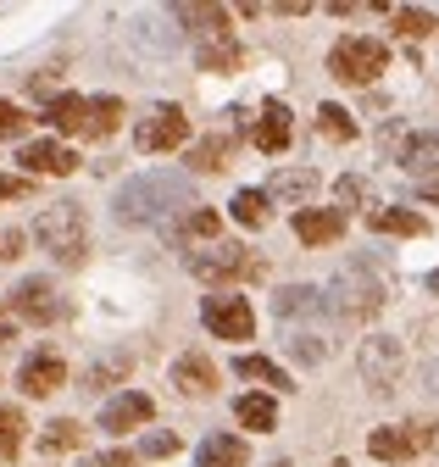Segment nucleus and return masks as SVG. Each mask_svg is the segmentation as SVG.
<instances>
[{"label": "nucleus", "instance_id": "6ab92c4d", "mask_svg": "<svg viewBox=\"0 0 439 467\" xmlns=\"http://www.w3.org/2000/svg\"><path fill=\"white\" fill-rule=\"evenodd\" d=\"M401 167L412 179H439V134H412L401 145Z\"/></svg>", "mask_w": 439, "mask_h": 467}, {"label": "nucleus", "instance_id": "7c9ffc66", "mask_svg": "<svg viewBox=\"0 0 439 467\" xmlns=\"http://www.w3.org/2000/svg\"><path fill=\"white\" fill-rule=\"evenodd\" d=\"M173 17H179V23H200L206 39H211V34H229V12H223V6H173Z\"/></svg>", "mask_w": 439, "mask_h": 467}, {"label": "nucleus", "instance_id": "58836bf2", "mask_svg": "<svg viewBox=\"0 0 439 467\" xmlns=\"http://www.w3.org/2000/svg\"><path fill=\"white\" fill-rule=\"evenodd\" d=\"M290 345H295L301 362H322V357H328V345H317V334H301V339H290Z\"/></svg>", "mask_w": 439, "mask_h": 467}, {"label": "nucleus", "instance_id": "dca6fc26", "mask_svg": "<svg viewBox=\"0 0 439 467\" xmlns=\"http://www.w3.org/2000/svg\"><path fill=\"white\" fill-rule=\"evenodd\" d=\"M245 462H250V445L240 434H206L195 451V467H245Z\"/></svg>", "mask_w": 439, "mask_h": 467}, {"label": "nucleus", "instance_id": "1a4fd4ad", "mask_svg": "<svg viewBox=\"0 0 439 467\" xmlns=\"http://www.w3.org/2000/svg\"><path fill=\"white\" fill-rule=\"evenodd\" d=\"M428 445H434V423H395V429H373L367 434V451L378 462H412Z\"/></svg>", "mask_w": 439, "mask_h": 467}, {"label": "nucleus", "instance_id": "a19ab883", "mask_svg": "<svg viewBox=\"0 0 439 467\" xmlns=\"http://www.w3.org/2000/svg\"><path fill=\"white\" fill-rule=\"evenodd\" d=\"M23 251V228H12V234H0V256H17Z\"/></svg>", "mask_w": 439, "mask_h": 467}, {"label": "nucleus", "instance_id": "2f4dec72", "mask_svg": "<svg viewBox=\"0 0 439 467\" xmlns=\"http://www.w3.org/2000/svg\"><path fill=\"white\" fill-rule=\"evenodd\" d=\"M223 161H229V134H211V140H200V145L189 150V167H195V172H217Z\"/></svg>", "mask_w": 439, "mask_h": 467}, {"label": "nucleus", "instance_id": "a18cd8bd", "mask_svg": "<svg viewBox=\"0 0 439 467\" xmlns=\"http://www.w3.org/2000/svg\"><path fill=\"white\" fill-rule=\"evenodd\" d=\"M272 467H295V462H272Z\"/></svg>", "mask_w": 439, "mask_h": 467}, {"label": "nucleus", "instance_id": "4c0bfd02", "mask_svg": "<svg viewBox=\"0 0 439 467\" xmlns=\"http://www.w3.org/2000/svg\"><path fill=\"white\" fill-rule=\"evenodd\" d=\"M34 195V179H17V172H0V201H23Z\"/></svg>", "mask_w": 439, "mask_h": 467}, {"label": "nucleus", "instance_id": "9b49d317", "mask_svg": "<svg viewBox=\"0 0 439 467\" xmlns=\"http://www.w3.org/2000/svg\"><path fill=\"white\" fill-rule=\"evenodd\" d=\"M150 418H156V406H150L145 389H123L117 400L100 406V429H106V434H128V429H139V423H150Z\"/></svg>", "mask_w": 439, "mask_h": 467}, {"label": "nucleus", "instance_id": "f257e3e1", "mask_svg": "<svg viewBox=\"0 0 439 467\" xmlns=\"http://www.w3.org/2000/svg\"><path fill=\"white\" fill-rule=\"evenodd\" d=\"M195 201V184L184 179V172H168V167H156V172H139V179H128L112 201V217L139 228V223H161L168 212L189 206Z\"/></svg>", "mask_w": 439, "mask_h": 467}, {"label": "nucleus", "instance_id": "e433bc0d", "mask_svg": "<svg viewBox=\"0 0 439 467\" xmlns=\"http://www.w3.org/2000/svg\"><path fill=\"white\" fill-rule=\"evenodd\" d=\"M84 467H139L134 451H100V456H84Z\"/></svg>", "mask_w": 439, "mask_h": 467}, {"label": "nucleus", "instance_id": "f704fd0d", "mask_svg": "<svg viewBox=\"0 0 439 467\" xmlns=\"http://www.w3.org/2000/svg\"><path fill=\"white\" fill-rule=\"evenodd\" d=\"M23 129H28V111H23V106H12V100H0V134L17 140Z\"/></svg>", "mask_w": 439, "mask_h": 467}, {"label": "nucleus", "instance_id": "20e7f679", "mask_svg": "<svg viewBox=\"0 0 439 467\" xmlns=\"http://www.w3.org/2000/svg\"><path fill=\"white\" fill-rule=\"evenodd\" d=\"M356 362H362V379H367L373 395H395V384L406 373V345L395 334H373V339H362Z\"/></svg>", "mask_w": 439, "mask_h": 467}, {"label": "nucleus", "instance_id": "ddd939ff", "mask_svg": "<svg viewBox=\"0 0 439 467\" xmlns=\"http://www.w3.org/2000/svg\"><path fill=\"white\" fill-rule=\"evenodd\" d=\"M317 172L311 167H279V172H272V184H267V201H284V206H301L306 212V201L317 195Z\"/></svg>", "mask_w": 439, "mask_h": 467}, {"label": "nucleus", "instance_id": "a878e982", "mask_svg": "<svg viewBox=\"0 0 439 467\" xmlns=\"http://www.w3.org/2000/svg\"><path fill=\"white\" fill-rule=\"evenodd\" d=\"M229 212H234V223H245V228H267L272 201H267V190H240V195L229 201Z\"/></svg>", "mask_w": 439, "mask_h": 467}, {"label": "nucleus", "instance_id": "412c9836", "mask_svg": "<svg viewBox=\"0 0 439 467\" xmlns=\"http://www.w3.org/2000/svg\"><path fill=\"white\" fill-rule=\"evenodd\" d=\"M128 373H134V357H128V350H106L100 362H89V373H84L78 389H112V384H123Z\"/></svg>", "mask_w": 439, "mask_h": 467}, {"label": "nucleus", "instance_id": "72a5a7b5", "mask_svg": "<svg viewBox=\"0 0 439 467\" xmlns=\"http://www.w3.org/2000/svg\"><path fill=\"white\" fill-rule=\"evenodd\" d=\"M439 23H434V12H395V34H406V39H423V34H434Z\"/></svg>", "mask_w": 439, "mask_h": 467}, {"label": "nucleus", "instance_id": "c85d7f7f", "mask_svg": "<svg viewBox=\"0 0 439 467\" xmlns=\"http://www.w3.org/2000/svg\"><path fill=\"white\" fill-rule=\"evenodd\" d=\"M317 134H322V140H356L351 111H345V106H334V100H322V106H317Z\"/></svg>", "mask_w": 439, "mask_h": 467}, {"label": "nucleus", "instance_id": "c756f323", "mask_svg": "<svg viewBox=\"0 0 439 467\" xmlns=\"http://www.w3.org/2000/svg\"><path fill=\"white\" fill-rule=\"evenodd\" d=\"M23 412H17V406H6V400H0V462H12L17 451H23Z\"/></svg>", "mask_w": 439, "mask_h": 467}, {"label": "nucleus", "instance_id": "6e6552de", "mask_svg": "<svg viewBox=\"0 0 439 467\" xmlns=\"http://www.w3.org/2000/svg\"><path fill=\"white\" fill-rule=\"evenodd\" d=\"M200 323L217 339H250L256 334V312H250L245 296H206L200 301Z\"/></svg>", "mask_w": 439, "mask_h": 467}, {"label": "nucleus", "instance_id": "f3484780", "mask_svg": "<svg viewBox=\"0 0 439 467\" xmlns=\"http://www.w3.org/2000/svg\"><path fill=\"white\" fill-rule=\"evenodd\" d=\"M17 161H23L28 172H73V167H78V156H73L67 145H56V140H34V145H23Z\"/></svg>", "mask_w": 439, "mask_h": 467}, {"label": "nucleus", "instance_id": "39448f33", "mask_svg": "<svg viewBox=\"0 0 439 467\" xmlns=\"http://www.w3.org/2000/svg\"><path fill=\"white\" fill-rule=\"evenodd\" d=\"M184 267H189L195 278H206V284H234V278H256V273H261V262H256L245 245H206V251H189Z\"/></svg>", "mask_w": 439, "mask_h": 467}, {"label": "nucleus", "instance_id": "a211bd4d", "mask_svg": "<svg viewBox=\"0 0 439 467\" xmlns=\"http://www.w3.org/2000/svg\"><path fill=\"white\" fill-rule=\"evenodd\" d=\"M367 228L373 234H401V240H423V234H428V223L417 212H406V206H373Z\"/></svg>", "mask_w": 439, "mask_h": 467}, {"label": "nucleus", "instance_id": "0eeeda50", "mask_svg": "<svg viewBox=\"0 0 439 467\" xmlns=\"http://www.w3.org/2000/svg\"><path fill=\"white\" fill-rule=\"evenodd\" d=\"M6 306L23 317V323H34V328H50L67 306H62V296H56V284L50 278H23L12 296H6Z\"/></svg>", "mask_w": 439, "mask_h": 467}, {"label": "nucleus", "instance_id": "f8f14e48", "mask_svg": "<svg viewBox=\"0 0 439 467\" xmlns=\"http://www.w3.org/2000/svg\"><path fill=\"white\" fill-rule=\"evenodd\" d=\"M295 234H301V245H334L345 234V212L340 206H306V212H295Z\"/></svg>", "mask_w": 439, "mask_h": 467}, {"label": "nucleus", "instance_id": "ea45409f", "mask_svg": "<svg viewBox=\"0 0 439 467\" xmlns=\"http://www.w3.org/2000/svg\"><path fill=\"white\" fill-rule=\"evenodd\" d=\"M334 195H340V212H345V206H362V201H367V184H362V179H340Z\"/></svg>", "mask_w": 439, "mask_h": 467}, {"label": "nucleus", "instance_id": "423d86ee", "mask_svg": "<svg viewBox=\"0 0 439 467\" xmlns=\"http://www.w3.org/2000/svg\"><path fill=\"white\" fill-rule=\"evenodd\" d=\"M189 140V117L179 106H156L150 117H139V129H134V145L145 156H161V150H179Z\"/></svg>", "mask_w": 439, "mask_h": 467}, {"label": "nucleus", "instance_id": "393cba45", "mask_svg": "<svg viewBox=\"0 0 439 467\" xmlns=\"http://www.w3.org/2000/svg\"><path fill=\"white\" fill-rule=\"evenodd\" d=\"M117 123H123V100L117 95H95L89 100V129H84V140H112Z\"/></svg>", "mask_w": 439, "mask_h": 467}, {"label": "nucleus", "instance_id": "c03bdc74", "mask_svg": "<svg viewBox=\"0 0 439 467\" xmlns=\"http://www.w3.org/2000/svg\"><path fill=\"white\" fill-rule=\"evenodd\" d=\"M428 289H434V296H439V267H434V273H428Z\"/></svg>", "mask_w": 439, "mask_h": 467}, {"label": "nucleus", "instance_id": "9d476101", "mask_svg": "<svg viewBox=\"0 0 439 467\" xmlns=\"http://www.w3.org/2000/svg\"><path fill=\"white\" fill-rule=\"evenodd\" d=\"M62 384H67V362L56 357V350H34V357L17 368V389H23V395H34V400L56 395Z\"/></svg>", "mask_w": 439, "mask_h": 467}, {"label": "nucleus", "instance_id": "b1692460", "mask_svg": "<svg viewBox=\"0 0 439 467\" xmlns=\"http://www.w3.org/2000/svg\"><path fill=\"white\" fill-rule=\"evenodd\" d=\"M328 301H322V289H311V284H290V289H279L272 296V312L279 317H311V312H322Z\"/></svg>", "mask_w": 439, "mask_h": 467}, {"label": "nucleus", "instance_id": "aec40b11", "mask_svg": "<svg viewBox=\"0 0 439 467\" xmlns=\"http://www.w3.org/2000/svg\"><path fill=\"white\" fill-rule=\"evenodd\" d=\"M45 123H50V129H62V134H84V129H89V100L62 89L56 100L45 106Z\"/></svg>", "mask_w": 439, "mask_h": 467}, {"label": "nucleus", "instance_id": "c9c22d12", "mask_svg": "<svg viewBox=\"0 0 439 467\" xmlns=\"http://www.w3.org/2000/svg\"><path fill=\"white\" fill-rule=\"evenodd\" d=\"M139 456H179V434H145V445H139Z\"/></svg>", "mask_w": 439, "mask_h": 467}, {"label": "nucleus", "instance_id": "473e14b6", "mask_svg": "<svg viewBox=\"0 0 439 467\" xmlns=\"http://www.w3.org/2000/svg\"><path fill=\"white\" fill-rule=\"evenodd\" d=\"M179 240H217V212H189Z\"/></svg>", "mask_w": 439, "mask_h": 467}, {"label": "nucleus", "instance_id": "5701e85b", "mask_svg": "<svg viewBox=\"0 0 439 467\" xmlns=\"http://www.w3.org/2000/svg\"><path fill=\"white\" fill-rule=\"evenodd\" d=\"M234 418L245 423V429H256V434H272V429H279V406H272V395H240L234 400Z\"/></svg>", "mask_w": 439, "mask_h": 467}, {"label": "nucleus", "instance_id": "7ed1b4c3", "mask_svg": "<svg viewBox=\"0 0 439 467\" xmlns=\"http://www.w3.org/2000/svg\"><path fill=\"white\" fill-rule=\"evenodd\" d=\"M383 67H390V50H383V39H373V34H345L334 50H328V73L340 84H373Z\"/></svg>", "mask_w": 439, "mask_h": 467}, {"label": "nucleus", "instance_id": "4468645a", "mask_svg": "<svg viewBox=\"0 0 439 467\" xmlns=\"http://www.w3.org/2000/svg\"><path fill=\"white\" fill-rule=\"evenodd\" d=\"M173 384H179V395H211L217 389V362L206 350H184L173 362Z\"/></svg>", "mask_w": 439, "mask_h": 467}, {"label": "nucleus", "instance_id": "37998d69", "mask_svg": "<svg viewBox=\"0 0 439 467\" xmlns=\"http://www.w3.org/2000/svg\"><path fill=\"white\" fill-rule=\"evenodd\" d=\"M6 339H12V323H6V317H0V345H6Z\"/></svg>", "mask_w": 439, "mask_h": 467}, {"label": "nucleus", "instance_id": "cd10ccee", "mask_svg": "<svg viewBox=\"0 0 439 467\" xmlns=\"http://www.w3.org/2000/svg\"><path fill=\"white\" fill-rule=\"evenodd\" d=\"M78 440H84V429H78L73 418H56V423H45L39 451H45V456H62V451H78Z\"/></svg>", "mask_w": 439, "mask_h": 467}, {"label": "nucleus", "instance_id": "2eb2a0df", "mask_svg": "<svg viewBox=\"0 0 439 467\" xmlns=\"http://www.w3.org/2000/svg\"><path fill=\"white\" fill-rule=\"evenodd\" d=\"M290 145V106L284 100H261V117H256V150L279 156Z\"/></svg>", "mask_w": 439, "mask_h": 467}, {"label": "nucleus", "instance_id": "bb28decb", "mask_svg": "<svg viewBox=\"0 0 439 467\" xmlns=\"http://www.w3.org/2000/svg\"><path fill=\"white\" fill-rule=\"evenodd\" d=\"M234 373L250 379V384H267V389H290V373L279 362H267V357H234Z\"/></svg>", "mask_w": 439, "mask_h": 467}, {"label": "nucleus", "instance_id": "4be33fe9", "mask_svg": "<svg viewBox=\"0 0 439 467\" xmlns=\"http://www.w3.org/2000/svg\"><path fill=\"white\" fill-rule=\"evenodd\" d=\"M240 62H245V50H240L234 34H211V39H200V67H206V73H234Z\"/></svg>", "mask_w": 439, "mask_h": 467}, {"label": "nucleus", "instance_id": "f03ea898", "mask_svg": "<svg viewBox=\"0 0 439 467\" xmlns=\"http://www.w3.org/2000/svg\"><path fill=\"white\" fill-rule=\"evenodd\" d=\"M34 240L56 262H84V251H89V217H84V206H73V201L45 206L34 217Z\"/></svg>", "mask_w": 439, "mask_h": 467}, {"label": "nucleus", "instance_id": "79ce46f5", "mask_svg": "<svg viewBox=\"0 0 439 467\" xmlns=\"http://www.w3.org/2000/svg\"><path fill=\"white\" fill-rule=\"evenodd\" d=\"M417 195H423L428 206H439V179H417Z\"/></svg>", "mask_w": 439, "mask_h": 467}]
</instances>
